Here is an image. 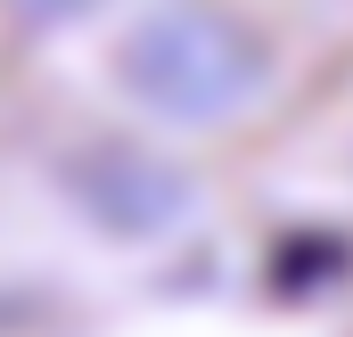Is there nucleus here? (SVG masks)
Segmentation results:
<instances>
[{"label": "nucleus", "mask_w": 353, "mask_h": 337, "mask_svg": "<svg viewBox=\"0 0 353 337\" xmlns=\"http://www.w3.org/2000/svg\"><path fill=\"white\" fill-rule=\"evenodd\" d=\"M17 8H25V17H83L90 0H17Z\"/></svg>", "instance_id": "obj_3"}, {"label": "nucleus", "mask_w": 353, "mask_h": 337, "mask_svg": "<svg viewBox=\"0 0 353 337\" xmlns=\"http://www.w3.org/2000/svg\"><path fill=\"white\" fill-rule=\"evenodd\" d=\"M66 198L115 239H157L165 222L189 214V181L140 148H83L66 165Z\"/></svg>", "instance_id": "obj_2"}, {"label": "nucleus", "mask_w": 353, "mask_h": 337, "mask_svg": "<svg viewBox=\"0 0 353 337\" xmlns=\"http://www.w3.org/2000/svg\"><path fill=\"white\" fill-rule=\"evenodd\" d=\"M115 83L140 115L173 132H222L255 115L271 90V41L205 0H165L115 41Z\"/></svg>", "instance_id": "obj_1"}]
</instances>
